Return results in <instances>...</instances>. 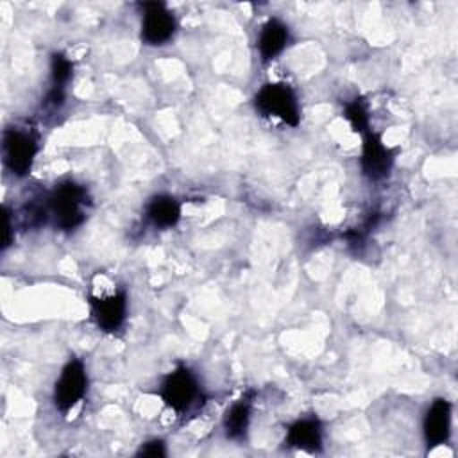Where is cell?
<instances>
[{
	"label": "cell",
	"mask_w": 458,
	"mask_h": 458,
	"mask_svg": "<svg viewBox=\"0 0 458 458\" xmlns=\"http://www.w3.org/2000/svg\"><path fill=\"white\" fill-rule=\"evenodd\" d=\"M288 43V27L277 20L270 18L259 32L258 38V50L263 61H272L276 59L286 47Z\"/></svg>",
	"instance_id": "obj_11"
},
{
	"label": "cell",
	"mask_w": 458,
	"mask_h": 458,
	"mask_svg": "<svg viewBox=\"0 0 458 458\" xmlns=\"http://www.w3.org/2000/svg\"><path fill=\"white\" fill-rule=\"evenodd\" d=\"M250 408H252V401L249 397H242L240 401L231 404V408L225 411L224 429L229 438L236 440L245 435L250 420Z\"/></svg>",
	"instance_id": "obj_13"
},
{
	"label": "cell",
	"mask_w": 458,
	"mask_h": 458,
	"mask_svg": "<svg viewBox=\"0 0 458 458\" xmlns=\"http://www.w3.org/2000/svg\"><path fill=\"white\" fill-rule=\"evenodd\" d=\"M72 73H73L72 61L61 52L54 54L52 59H50V77H52V88L50 89L64 91L66 84L72 79Z\"/></svg>",
	"instance_id": "obj_14"
},
{
	"label": "cell",
	"mask_w": 458,
	"mask_h": 458,
	"mask_svg": "<svg viewBox=\"0 0 458 458\" xmlns=\"http://www.w3.org/2000/svg\"><path fill=\"white\" fill-rule=\"evenodd\" d=\"M344 116L351 123L354 132H360V134L369 132L370 116H369V109H367V104L363 102V98H354V100L347 102L345 109H344Z\"/></svg>",
	"instance_id": "obj_15"
},
{
	"label": "cell",
	"mask_w": 458,
	"mask_h": 458,
	"mask_svg": "<svg viewBox=\"0 0 458 458\" xmlns=\"http://www.w3.org/2000/svg\"><path fill=\"white\" fill-rule=\"evenodd\" d=\"M11 215L9 209L4 208V249H7L11 243Z\"/></svg>",
	"instance_id": "obj_17"
},
{
	"label": "cell",
	"mask_w": 458,
	"mask_h": 458,
	"mask_svg": "<svg viewBox=\"0 0 458 458\" xmlns=\"http://www.w3.org/2000/svg\"><path fill=\"white\" fill-rule=\"evenodd\" d=\"M147 218L159 229L174 227L181 218V204L172 195H156L147 206Z\"/></svg>",
	"instance_id": "obj_12"
},
{
	"label": "cell",
	"mask_w": 458,
	"mask_h": 458,
	"mask_svg": "<svg viewBox=\"0 0 458 458\" xmlns=\"http://www.w3.org/2000/svg\"><path fill=\"white\" fill-rule=\"evenodd\" d=\"M88 390V374L84 363L72 358L61 370L59 379L54 386V404L61 413H68L77 406Z\"/></svg>",
	"instance_id": "obj_3"
},
{
	"label": "cell",
	"mask_w": 458,
	"mask_h": 458,
	"mask_svg": "<svg viewBox=\"0 0 458 458\" xmlns=\"http://www.w3.org/2000/svg\"><path fill=\"white\" fill-rule=\"evenodd\" d=\"M89 306L97 326L107 333L116 331L127 315L125 292H114L106 297H91Z\"/></svg>",
	"instance_id": "obj_8"
},
{
	"label": "cell",
	"mask_w": 458,
	"mask_h": 458,
	"mask_svg": "<svg viewBox=\"0 0 458 458\" xmlns=\"http://www.w3.org/2000/svg\"><path fill=\"white\" fill-rule=\"evenodd\" d=\"M286 444L299 451L317 453L322 447V428L317 419H299L286 431Z\"/></svg>",
	"instance_id": "obj_10"
},
{
	"label": "cell",
	"mask_w": 458,
	"mask_h": 458,
	"mask_svg": "<svg viewBox=\"0 0 458 458\" xmlns=\"http://www.w3.org/2000/svg\"><path fill=\"white\" fill-rule=\"evenodd\" d=\"M38 152L36 138L21 129H7L4 132V159L7 168L21 177L32 168V161Z\"/></svg>",
	"instance_id": "obj_5"
},
{
	"label": "cell",
	"mask_w": 458,
	"mask_h": 458,
	"mask_svg": "<svg viewBox=\"0 0 458 458\" xmlns=\"http://www.w3.org/2000/svg\"><path fill=\"white\" fill-rule=\"evenodd\" d=\"M254 106L263 116H272L286 125H299L301 109L295 91L284 82H267L254 95Z\"/></svg>",
	"instance_id": "obj_1"
},
{
	"label": "cell",
	"mask_w": 458,
	"mask_h": 458,
	"mask_svg": "<svg viewBox=\"0 0 458 458\" xmlns=\"http://www.w3.org/2000/svg\"><path fill=\"white\" fill-rule=\"evenodd\" d=\"M361 172L370 181L385 179L394 165V152L385 145L383 138L376 132L363 134V148H361Z\"/></svg>",
	"instance_id": "obj_6"
},
{
	"label": "cell",
	"mask_w": 458,
	"mask_h": 458,
	"mask_svg": "<svg viewBox=\"0 0 458 458\" xmlns=\"http://www.w3.org/2000/svg\"><path fill=\"white\" fill-rule=\"evenodd\" d=\"M88 202V193L84 186L77 182L59 184L48 197V211L52 213L55 225L72 231L84 222V206Z\"/></svg>",
	"instance_id": "obj_2"
},
{
	"label": "cell",
	"mask_w": 458,
	"mask_h": 458,
	"mask_svg": "<svg viewBox=\"0 0 458 458\" xmlns=\"http://www.w3.org/2000/svg\"><path fill=\"white\" fill-rule=\"evenodd\" d=\"M141 20V39L147 45H165L175 32V18L161 2H147Z\"/></svg>",
	"instance_id": "obj_7"
},
{
	"label": "cell",
	"mask_w": 458,
	"mask_h": 458,
	"mask_svg": "<svg viewBox=\"0 0 458 458\" xmlns=\"http://www.w3.org/2000/svg\"><path fill=\"white\" fill-rule=\"evenodd\" d=\"M165 454H166V449H165V444L161 440L145 442L138 451V456H150V458H159V456H165Z\"/></svg>",
	"instance_id": "obj_16"
},
{
	"label": "cell",
	"mask_w": 458,
	"mask_h": 458,
	"mask_svg": "<svg viewBox=\"0 0 458 458\" xmlns=\"http://www.w3.org/2000/svg\"><path fill=\"white\" fill-rule=\"evenodd\" d=\"M161 399L175 413L186 411L199 395V383L193 372L181 365L174 369L161 383Z\"/></svg>",
	"instance_id": "obj_4"
},
{
	"label": "cell",
	"mask_w": 458,
	"mask_h": 458,
	"mask_svg": "<svg viewBox=\"0 0 458 458\" xmlns=\"http://www.w3.org/2000/svg\"><path fill=\"white\" fill-rule=\"evenodd\" d=\"M451 413L453 406L447 399H435L428 408L422 422V431L429 449L447 442L451 435Z\"/></svg>",
	"instance_id": "obj_9"
}]
</instances>
